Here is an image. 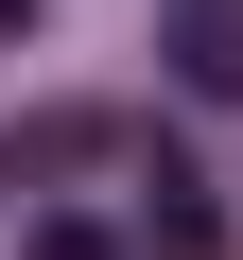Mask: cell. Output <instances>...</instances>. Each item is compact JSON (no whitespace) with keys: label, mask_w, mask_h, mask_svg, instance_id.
I'll use <instances>...</instances> for the list:
<instances>
[{"label":"cell","mask_w":243,"mask_h":260,"mask_svg":"<svg viewBox=\"0 0 243 260\" xmlns=\"http://www.w3.org/2000/svg\"><path fill=\"white\" fill-rule=\"evenodd\" d=\"M139 243H157V260H226V208H208V174H174V156H157V191H139Z\"/></svg>","instance_id":"obj_1"},{"label":"cell","mask_w":243,"mask_h":260,"mask_svg":"<svg viewBox=\"0 0 243 260\" xmlns=\"http://www.w3.org/2000/svg\"><path fill=\"white\" fill-rule=\"evenodd\" d=\"M174 87L243 104V0H191V18H174Z\"/></svg>","instance_id":"obj_2"},{"label":"cell","mask_w":243,"mask_h":260,"mask_svg":"<svg viewBox=\"0 0 243 260\" xmlns=\"http://www.w3.org/2000/svg\"><path fill=\"white\" fill-rule=\"evenodd\" d=\"M35 260H122V243H104V225H35Z\"/></svg>","instance_id":"obj_3"},{"label":"cell","mask_w":243,"mask_h":260,"mask_svg":"<svg viewBox=\"0 0 243 260\" xmlns=\"http://www.w3.org/2000/svg\"><path fill=\"white\" fill-rule=\"evenodd\" d=\"M18 18H35V0H0V35H18Z\"/></svg>","instance_id":"obj_4"}]
</instances>
